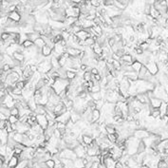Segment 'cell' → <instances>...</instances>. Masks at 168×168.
Listing matches in <instances>:
<instances>
[{
	"instance_id": "cell-1",
	"label": "cell",
	"mask_w": 168,
	"mask_h": 168,
	"mask_svg": "<svg viewBox=\"0 0 168 168\" xmlns=\"http://www.w3.org/2000/svg\"><path fill=\"white\" fill-rule=\"evenodd\" d=\"M59 157H60V159H71V161H75V159H77V156H76V154L74 153V151L71 150V149H68V148L61 151V152L59 153Z\"/></svg>"
},
{
	"instance_id": "cell-2",
	"label": "cell",
	"mask_w": 168,
	"mask_h": 168,
	"mask_svg": "<svg viewBox=\"0 0 168 168\" xmlns=\"http://www.w3.org/2000/svg\"><path fill=\"white\" fill-rule=\"evenodd\" d=\"M150 135H151L150 131L142 129V128L135 130V131H134V133H133V136L135 137V138L138 139V140H140V141H142V140L146 139L147 137H149Z\"/></svg>"
},
{
	"instance_id": "cell-3",
	"label": "cell",
	"mask_w": 168,
	"mask_h": 168,
	"mask_svg": "<svg viewBox=\"0 0 168 168\" xmlns=\"http://www.w3.org/2000/svg\"><path fill=\"white\" fill-rule=\"evenodd\" d=\"M145 67H147L148 71H149V73L151 75L153 76H156L157 74L159 72V65L157 64V62H149L147 65H145Z\"/></svg>"
},
{
	"instance_id": "cell-4",
	"label": "cell",
	"mask_w": 168,
	"mask_h": 168,
	"mask_svg": "<svg viewBox=\"0 0 168 168\" xmlns=\"http://www.w3.org/2000/svg\"><path fill=\"white\" fill-rule=\"evenodd\" d=\"M70 116H71V111H67L65 113L62 114L60 116H57L56 118V122H63V124H67V122L70 120Z\"/></svg>"
},
{
	"instance_id": "cell-5",
	"label": "cell",
	"mask_w": 168,
	"mask_h": 168,
	"mask_svg": "<svg viewBox=\"0 0 168 168\" xmlns=\"http://www.w3.org/2000/svg\"><path fill=\"white\" fill-rule=\"evenodd\" d=\"M162 102H163L162 100L154 97V98L150 99V106L152 108H154V109H159V107H161Z\"/></svg>"
},
{
	"instance_id": "cell-6",
	"label": "cell",
	"mask_w": 168,
	"mask_h": 168,
	"mask_svg": "<svg viewBox=\"0 0 168 168\" xmlns=\"http://www.w3.org/2000/svg\"><path fill=\"white\" fill-rule=\"evenodd\" d=\"M116 163H117V161L113 158L107 157V158H105L104 159V165L105 166V168H115Z\"/></svg>"
},
{
	"instance_id": "cell-7",
	"label": "cell",
	"mask_w": 168,
	"mask_h": 168,
	"mask_svg": "<svg viewBox=\"0 0 168 168\" xmlns=\"http://www.w3.org/2000/svg\"><path fill=\"white\" fill-rule=\"evenodd\" d=\"M8 17L11 20H13V22H16V23H18V24L20 23V21L22 20V15L18 13V11H13V13H9Z\"/></svg>"
},
{
	"instance_id": "cell-8",
	"label": "cell",
	"mask_w": 168,
	"mask_h": 168,
	"mask_svg": "<svg viewBox=\"0 0 168 168\" xmlns=\"http://www.w3.org/2000/svg\"><path fill=\"white\" fill-rule=\"evenodd\" d=\"M19 162H20L19 157L13 155V156L10 159V161H8V165H9V167H10V168H16L17 165L19 164Z\"/></svg>"
},
{
	"instance_id": "cell-9",
	"label": "cell",
	"mask_w": 168,
	"mask_h": 168,
	"mask_svg": "<svg viewBox=\"0 0 168 168\" xmlns=\"http://www.w3.org/2000/svg\"><path fill=\"white\" fill-rule=\"evenodd\" d=\"M9 135L8 131L6 129H2L0 131V139H1V145H7L8 140H9Z\"/></svg>"
},
{
	"instance_id": "cell-10",
	"label": "cell",
	"mask_w": 168,
	"mask_h": 168,
	"mask_svg": "<svg viewBox=\"0 0 168 168\" xmlns=\"http://www.w3.org/2000/svg\"><path fill=\"white\" fill-rule=\"evenodd\" d=\"M82 50H78V48H67V52L69 54L70 57H74V58H79V55Z\"/></svg>"
},
{
	"instance_id": "cell-11",
	"label": "cell",
	"mask_w": 168,
	"mask_h": 168,
	"mask_svg": "<svg viewBox=\"0 0 168 168\" xmlns=\"http://www.w3.org/2000/svg\"><path fill=\"white\" fill-rule=\"evenodd\" d=\"M101 119V110L100 109H95L92 111V120H91V124H96Z\"/></svg>"
},
{
	"instance_id": "cell-12",
	"label": "cell",
	"mask_w": 168,
	"mask_h": 168,
	"mask_svg": "<svg viewBox=\"0 0 168 168\" xmlns=\"http://www.w3.org/2000/svg\"><path fill=\"white\" fill-rule=\"evenodd\" d=\"M52 51L53 50H51V48L48 47V46H47V45L41 48V54L45 57V58H47V57H50V56L52 55Z\"/></svg>"
},
{
	"instance_id": "cell-13",
	"label": "cell",
	"mask_w": 168,
	"mask_h": 168,
	"mask_svg": "<svg viewBox=\"0 0 168 168\" xmlns=\"http://www.w3.org/2000/svg\"><path fill=\"white\" fill-rule=\"evenodd\" d=\"M34 113H35L36 115H46V114H47V109H46V106H44V105H38V106H37L36 110L34 111Z\"/></svg>"
},
{
	"instance_id": "cell-14",
	"label": "cell",
	"mask_w": 168,
	"mask_h": 168,
	"mask_svg": "<svg viewBox=\"0 0 168 168\" xmlns=\"http://www.w3.org/2000/svg\"><path fill=\"white\" fill-rule=\"evenodd\" d=\"M142 65L141 62H139V61H134L133 62V64H132V68H133V70L134 71H136V72H140V70L142 69Z\"/></svg>"
},
{
	"instance_id": "cell-15",
	"label": "cell",
	"mask_w": 168,
	"mask_h": 168,
	"mask_svg": "<svg viewBox=\"0 0 168 168\" xmlns=\"http://www.w3.org/2000/svg\"><path fill=\"white\" fill-rule=\"evenodd\" d=\"M34 46H35L37 48H39V50H40V48H42L43 47H45L46 43H45L44 40H43L41 37H40V38L37 39L36 41H34Z\"/></svg>"
},
{
	"instance_id": "cell-16",
	"label": "cell",
	"mask_w": 168,
	"mask_h": 168,
	"mask_svg": "<svg viewBox=\"0 0 168 168\" xmlns=\"http://www.w3.org/2000/svg\"><path fill=\"white\" fill-rule=\"evenodd\" d=\"M21 46L25 48V50H28V48H30L33 47V46H34V42H32L30 39H28V40H26V41L23 43Z\"/></svg>"
},
{
	"instance_id": "cell-17",
	"label": "cell",
	"mask_w": 168,
	"mask_h": 168,
	"mask_svg": "<svg viewBox=\"0 0 168 168\" xmlns=\"http://www.w3.org/2000/svg\"><path fill=\"white\" fill-rule=\"evenodd\" d=\"M83 79L85 80V82H89L92 80V74H91L90 71H85L83 74Z\"/></svg>"
},
{
	"instance_id": "cell-18",
	"label": "cell",
	"mask_w": 168,
	"mask_h": 168,
	"mask_svg": "<svg viewBox=\"0 0 168 168\" xmlns=\"http://www.w3.org/2000/svg\"><path fill=\"white\" fill-rule=\"evenodd\" d=\"M77 77V73H74V72H71V71L67 70V79L69 80V81H72V80L76 79Z\"/></svg>"
},
{
	"instance_id": "cell-19",
	"label": "cell",
	"mask_w": 168,
	"mask_h": 168,
	"mask_svg": "<svg viewBox=\"0 0 168 168\" xmlns=\"http://www.w3.org/2000/svg\"><path fill=\"white\" fill-rule=\"evenodd\" d=\"M9 39H11V33L10 32H7V31H5V32H2L1 33V40L2 41H8Z\"/></svg>"
},
{
	"instance_id": "cell-20",
	"label": "cell",
	"mask_w": 168,
	"mask_h": 168,
	"mask_svg": "<svg viewBox=\"0 0 168 168\" xmlns=\"http://www.w3.org/2000/svg\"><path fill=\"white\" fill-rule=\"evenodd\" d=\"M8 121L10 122L11 124H17V122H19V118H18V117H15V116H11L10 118H9Z\"/></svg>"
},
{
	"instance_id": "cell-21",
	"label": "cell",
	"mask_w": 168,
	"mask_h": 168,
	"mask_svg": "<svg viewBox=\"0 0 168 168\" xmlns=\"http://www.w3.org/2000/svg\"><path fill=\"white\" fill-rule=\"evenodd\" d=\"M46 164L48 165V168H54V167H55V165H56L55 161H54L52 159H48V161L47 162H46Z\"/></svg>"
},
{
	"instance_id": "cell-22",
	"label": "cell",
	"mask_w": 168,
	"mask_h": 168,
	"mask_svg": "<svg viewBox=\"0 0 168 168\" xmlns=\"http://www.w3.org/2000/svg\"><path fill=\"white\" fill-rule=\"evenodd\" d=\"M0 154H1V156L6 157V155H7V145H1V148H0Z\"/></svg>"
},
{
	"instance_id": "cell-23",
	"label": "cell",
	"mask_w": 168,
	"mask_h": 168,
	"mask_svg": "<svg viewBox=\"0 0 168 168\" xmlns=\"http://www.w3.org/2000/svg\"><path fill=\"white\" fill-rule=\"evenodd\" d=\"M90 72H91V74H93V75H97V74H100V70L97 67H92L90 70Z\"/></svg>"
},
{
	"instance_id": "cell-24",
	"label": "cell",
	"mask_w": 168,
	"mask_h": 168,
	"mask_svg": "<svg viewBox=\"0 0 168 168\" xmlns=\"http://www.w3.org/2000/svg\"><path fill=\"white\" fill-rule=\"evenodd\" d=\"M0 119H1V121H8V120H9V117H7L6 115H4V114L0 113Z\"/></svg>"
}]
</instances>
